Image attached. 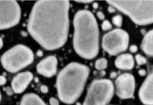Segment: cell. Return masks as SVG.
Listing matches in <instances>:
<instances>
[{"label": "cell", "mask_w": 153, "mask_h": 105, "mask_svg": "<svg viewBox=\"0 0 153 105\" xmlns=\"http://www.w3.org/2000/svg\"><path fill=\"white\" fill-rule=\"evenodd\" d=\"M33 79V75L30 72L20 73L13 78L12 81V88L13 92L20 94L25 91Z\"/></svg>", "instance_id": "obj_12"}, {"label": "cell", "mask_w": 153, "mask_h": 105, "mask_svg": "<svg viewBox=\"0 0 153 105\" xmlns=\"http://www.w3.org/2000/svg\"><path fill=\"white\" fill-rule=\"evenodd\" d=\"M114 93V85L110 80H95L88 87L83 105H106L111 100Z\"/></svg>", "instance_id": "obj_6"}, {"label": "cell", "mask_w": 153, "mask_h": 105, "mask_svg": "<svg viewBox=\"0 0 153 105\" xmlns=\"http://www.w3.org/2000/svg\"><path fill=\"white\" fill-rule=\"evenodd\" d=\"M73 46L76 52L91 60L99 52V31L97 21L90 11L82 10L74 17Z\"/></svg>", "instance_id": "obj_2"}, {"label": "cell", "mask_w": 153, "mask_h": 105, "mask_svg": "<svg viewBox=\"0 0 153 105\" xmlns=\"http://www.w3.org/2000/svg\"><path fill=\"white\" fill-rule=\"evenodd\" d=\"M139 96L143 104L153 105V68L141 86Z\"/></svg>", "instance_id": "obj_11"}, {"label": "cell", "mask_w": 153, "mask_h": 105, "mask_svg": "<svg viewBox=\"0 0 153 105\" xmlns=\"http://www.w3.org/2000/svg\"><path fill=\"white\" fill-rule=\"evenodd\" d=\"M138 25L153 23V1H107Z\"/></svg>", "instance_id": "obj_4"}, {"label": "cell", "mask_w": 153, "mask_h": 105, "mask_svg": "<svg viewBox=\"0 0 153 105\" xmlns=\"http://www.w3.org/2000/svg\"><path fill=\"white\" fill-rule=\"evenodd\" d=\"M37 55H38V56H41L43 55V53H42L41 51H38L37 53Z\"/></svg>", "instance_id": "obj_29"}, {"label": "cell", "mask_w": 153, "mask_h": 105, "mask_svg": "<svg viewBox=\"0 0 153 105\" xmlns=\"http://www.w3.org/2000/svg\"><path fill=\"white\" fill-rule=\"evenodd\" d=\"M33 58V53L29 48L18 45L2 55L1 64L8 72L16 73L32 63Z\"/></svg>", "instance_id": "obj_5"}, {"label": "cell", "mask_w": 153, "mask_h": 105, "mask_svg": "<svg viewBox=\"0 0 153 105\" xmlns=\"http://www.w3.org/2000/svg\"><path fill=\"white\" fill-rule=\"evenodd\" d=\"M97 16L98 18H99L100 20H103L104 18H105L104 14H103L102 12H100V11L97 13Z\"/></svg>", "instance_id": "obj_23"}, {"label": "cell", "mask_w": 153, "mask_h": 105, "mask_svg": "<svg viewBox=\"0 0 153 105\" xmlns=\"http://www.w3.org/2000/svg\"><path fill=\"white\" fill-rule=\"evenodd\" d=\"M93 7L94 8L97 9L98 7V4L96 2H95L93 4Z\"/></svg>", "instance_id": "obj_28"}, {"label": "cell", "mask_w": 153, "mask_h": 105, "mask_svg": "<svg viewBox=\"0 0 153 105\" xmlns=\"http://www.w3.org/2000/svg\"><path fill=\"white\" fill-rule=\"evenodd\" d=\"M112 23L117 27H121L123 23V18L120 15L115 16L112 18Z\"/></svg>", "instance_id": "obj_17"}, {"label": "cell", "mask_w": 153, "mask_h": 105, "mask_svg": "<svg viewBox=\"0 0 153 105\" xmlns=\"http://www.w3.org/2000/svg\"><path fill=\"white\" fill-rule=\"evenodd\" d=\"M6 78L4 76L1 75V77H0V85H1V86H2V85H4L6 84Z\"/></svg>", "instance_id": "obj_22"}, {"label": "cell", "mask_w": 153, "mask_h": 105, "mask_svg": "<svg viewBox=\"0 0 153 105\" xmlns=\"http://www.w3.org/2000/svg\"><path fill=\"white\" fill-rule=\"evenodd\" d=\"M69 1H38L28 22L29 33L42 47L52 50L66 43L69 30Z\"/></svg>", "instance_id": "obj_1"}, {"label": "cell", "mask_w": 153, "mask_h": 105, "mask_svg": "<svg viewBox=\"0 0 153 105\" xmlns=\"http://www.w3.org/2000/svg\"><path fill=\"white\" fill-rule=\"evenodd\" d=\"M115 8L114 7L111 5V6H109V8H108V11H109V12H110V13H114V12L115 11Z\"/></svg>", "instance_id": "obj_25"}, {"label": "cell", "mask_w": 153, "mask_h": 105, "mask_svg": "<svg viewBox=\"0 0 153 105\" xmlns=\"http://www.w3.org/2000/svg\"><path fill=\"white\" fill-rule=\"evenodd\" d=\"M75 2H79V3H83V4H88V3H90L92 1H75Z\"/></svg>", "instance_id": "obj_26"}, {"label": "cell", "mask_w": 153, "mask_h": 105, "mask_svg": "<svg viewBox=\"0 0 153 105\" xmlns=\"http://www.w3.org/2000/svg\"><path fill=\"white\" fill-rule=\"evenodd\" d=\"M21 9L18 2L13 0L0 1V28L6 29L16 25L20 20Z\"/></svg>", "instance_id": "obj_8"}, {"label": "cell", "mask_w": 153, "mask_h": 105, "mask_svg": "<svg viewBox=\"0 0 153 105\" xmlns=\"http://www.w3.org/2000/svg\"><path fill=\"white\" fill-rule=\"evenodd\" d=\"M57 60L54 56H48L41 61L36 66V70L41 75L51 77L56 74L57 70Z\"/></svg>", "instance_id": "obj_10"}, {"label": "cell", "mask_w": 153, "mask_h": 105, "mask_svg": "<svg viewBox=\"0 0 153 105\" xmlns=\"http://www.w3.org/2000/svg\"><path fill=\"white\" fill-rule=\"evenodd\" d=\"M135 58H136V62L138 64L140 65L145 64L147 62L146 58L143 56L139 55V54L136 55Z\"/></svg>", "instance_id": "obj_18"}, {"label": "cell", "mask_w": 153, "mask_h": 105, "mask_svg": "<svg viewBox=\"0 0 153 105\" xmlns=\"http://www.w3.org/2000/svg\"><path fill=\"white\" fill-rule=\"evenodd\" d=\"M20 105H47L38 95L28 93L23 96Z\"/></svg>", "instance_id": "obj_15"}, {"label": "cell", "mask_w": 153, "mask_h": 105, "mask_svg": "<svg viewBox=\"0 0 153 105\" xmlns=\"http://www.w3.org/2000/svg\"><path fill=\"white\" fill-rule=\"evenodd\" d=\"M115 64L120 69L128 70L134 67V62L131 54H124L120 55L116 58Z\"/></svg>", "instance_id": "obj_13"}, {"label": "cell", "mask_w": 153, "mask_h": 105, "mask_svg": "<svg viewBox=\"0 0 153 105\" xmlns=\"http://www.w3.org/2000/svg\"><path fill=\"white\" fill-rule=\"evenodd\" d=\"M141 48L145 53L153 57V29L148 32L145 36Z\"/></svg>", "instance_id": "obj_14"}, {"label": "cell", "mask_w": 153, "mask_h": 105, "mask_svg": "<svg viewBox=\"0 0 153 105\" xmlns=\"http://www.w3.org/2000/svg\"><path fill=\"white\" fill-rule=\"evenodd\" d=\"M130 50L131 52H135L137 50V47H136V46L135 45L131 46V47L130 48Z\"/></svg>", "instance_id": "obj_24"}, {"label": "cell", "mask_w": 153, "mask_h": 105, "mask_svg": "<svg viewBox=\"0 0 153 105\" xmlns=\"http://www.w3.org/2000/svg\"><path fill=\"white\" fill-rule=\"evenodd\" d=\"M40 90L42 93L44 94L48 93V86L45 85H42L40 87Z\"/></svg>", "instance_id": "obj_21"}, {"label": "cell", "mask_w": 153, "mask_h": 105, "mask_svg": "<svg viewBox=\"0 0 153 105\" xmlns=\"http://www.w3.org/2000/svg\"><path fill=\"white\" fill-rule=\"evenodd\" d=\"M102 27V30L104 31H107V30H110L112 28V25L110 23V22L108 20H105L103 22Z\"/></svg>", "instance_id": "obj_19"}, {"label": "cell", "mask_w": 153, "mask_h": 105, "mask_svg": "<svg viewBox=\"0 0 153 105\" xmlns=\"http://www.w3.org/2000/svg\"><path fill=\"white\" fill-rule=\"evenodd\" d=\"M135 82L133 75L123 74L120 75L115 81L116 94L123 99L130 98L134 95Z\"/></svg>", "instance_id": "obj_9"}, {"label": "cell", "mask_w": 153, "mask_h": 105, "mask_svg": "<svg viewBox=\"0 0 153 105\" xmlns=\"http://www.w3.org/2000/svg\"><path fill=\"white\" fill-rule=\"evenodd\" d=\"M0 45H1V48H2L3 46V41H2V38L0 39Z\"/></svg>", "instance_id": "obj_30"}, {"label": "cell", "mask_w": 153, "mask_h": 105, "mask_svg": "<svg viewBox=\"0 0 153 105\" xmlns=\"http://www.w3.org/2000/svg\"><path fill=\"white\" fill-rule=\"evenodd\" d=\"M12 90L13 91V90ZM12 90L11 89L7 88V90H6L7 94H9V95H11V94H13V92H12Z\"/></svg>", "instance_id": "obj_27"}, {"label": "cell", "mask_w": 153, "mask_h": 105, "mask_svg": "<svg viewBox=\"0 0 153 105\" xmlns=\"http://www.w3.org/2000/svg\"><path fill=\"white\" fill-rule=\"evenodd\" d=\"M49 103L51 105H59L58 100L54 98H51L49 99Z\"/></svg>", "instance_id": "obj_20"}, {"label": "cell", "mask_w": 153, "mask_h": 105, "mask_svg": "<svg viewBox=\"0 0 153 105\" xmlns=\"http://www.w3.org/2000/svg\"><path fill=\"white\" fill-rule=\"evenodd\" d=\"M107 66V61L105 58H100L95 62V68L98 70H103Z\"/></svg>", "instance_id": "obj_16"}, {"label": "cell", "mask_w": 153, "mask_h": 105, "mask_svg": "<svg viewBox=\"0 0 153 105\" xmlns=\"http://www.w3.org/2000/svg\"><path fill=\"white\" fill-rule=\"evenodd\" d=\"M90 73L88 66L71 62L59 73L56 86L59 98L67 104H71L81 96Z\"/></svg>", "instance_id": "obj_3"}, {"label": "cell", "mask_w": 153, "mask_h": 105, "mask_svg": "<svg viewBox=\"0 0 153 105\" xmlns=\"http://www.w3.org/2000/svg\"><path fill=\"white\" fill-rule=\"evenodd\" d=\"M129 44V35L121 29H115L104 35L102 46L110 55H115L124 52Z\"/></svg>", "instance_id": "obj_7"}]
</instances>
